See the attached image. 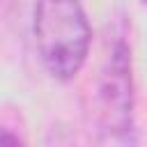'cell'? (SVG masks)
<instances>
[{
	"label": "cell",
	"instance_id": "cell-1",
	"mask_svg": "<svg viewBox=\"0 0 147 147\" xmlns=\"http://www.w3.org/2000/svg\"><path fill=\"white\" fill-rule=\"evenodd\" d=\"M32 30L44 69L57 80H71L83 69L92 41L80 0H37Z\"/></svg>",
	"mask_w": 147,
	"mask_h": 147
},
{
	"label": "cell",
	"instance_id": "cell-4",
	"mask_svg": "<svg viewBox=\"0 0 147 147\" xmlns=\"http://www.w3.org/2000/svg\"><path fill=\"white\" fill-rule=\"evenodd\" d=\"M2 2H5V0H0V5H2Z\"/></svg>",
	"mask_w": 147,
	"mask_h": 147
},
{
	"label": "cell",
	"instance_id": "cell-5",
	"mask_svg": "<svg viewBox=\"0 0 147 147\" xmlns=\"http://www.w3.org/2000/svg\"><path fill=\"white\" fill-rule=\"evenodd\" d=\"M145 2H147V0H145Z\"/></svg>",
	"mask_w": 147,
	"mask_h": 147
},
{
	"label": "cell",
	"instance_id": "cell-3",
	"mask_svg": "<svg viewBox=\"0 0 147 147\" xmlns=\"http://www.w3.org/2000/svg\"><path fill=\"white\" fill-rule=\"evenodd\" d=\"M23 138H18V133H14L7 126H0V145H21Z\"/></svg>",
	"mask_w": 147,
	"mask_h": 147
},
{
	"label": "cell",
	"instance_id": "cell-2",
	"mask_svg": "<svg viewBox=\"0 0 147 147\" xmlns=\"http://www.w3.org/2000/svg\"><path fill=\"white\" fill-rule=\"evenodd\" d=\"M96 124L101 140L131 142L133 133V74L131 48L115 39L96 87Z\"/></svg>",
	"mask_w": 147,
	"mask_h": 147
}]
</instances>
